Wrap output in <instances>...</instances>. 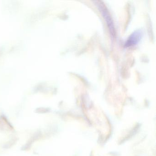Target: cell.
<instances>
[{
	"mask_svg": "<svg viewBox=\"0 0 156 156\" xmlns=\"http://www.w3.org/2000/svg\"><path fill=\"white\" fill-rule=\"evenodd\" d=\"M94 2L96 3V5L97 6V7H98V9L100 11V12L102 13V15L105 20L109 28V30H110V33L112 34V36H115V32L114 23H113L112 18L109 14L107 8L103 2L97 1H95Z\"/></svg>",
	"mask_w": 156,
	"mask_h": 156,
	"instance_id": "6da1fadb",
	"label": "cell"
},
{
	"mask_svg": "<svg viewBox=\"0 0 156 156\" xmlns=\"http://www.w3.org/2000/svg\"><path fill=\"white\" fill-rule=\"evenodd\" d=\"M142 32L140 30H137L133 32L129 37L125 44L126 47H131L136 44L141 38Z\"/></svg>",
	"mask_w": 156,
	"mask_h": 156,
	"instance_id": "7a4b0ae2",
	"label": "cell"
},
{
	"mask_svg": "<svg viewBox=\"0 0 156 156\" xmlns=\"http://www.w3.org/2000/svg\"><path fill=\"white\" fill-rule=\"evenodd\" d=\"M6 128H8L10 129H13L12 126L8 121L7 119L5 117H2L1 118H0V129H4Z\"/></svg>",
	"mask_w": 156,
	"mask_h": 156,
	"instance_id": "3957f363",
	"label": "cell"
}]
</instances>
